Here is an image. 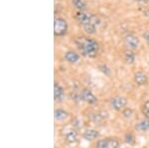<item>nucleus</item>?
<instances>
[{"label": "nucleus", "instance_id": "f03ea898", "mask_svg": "<svg viewBox=\"0 0 149 148\" xmlns=\"http://www.w3.org/2000/svg\"><path fill=\"white\" fill-rule=\"evenodd\" d=\"M74 18H76V20L78 21L81 26L86 25V24H90V23L95 24V26H98L100 24V18H97V16L92 15V14H90V13H86L85 11L77 12L76 15H74Z\"/></svg>", "mask_w": 149, "mask_h": 148}, {"label": "nucleus", "instance_id": "20e7f679", "mask_svg": "<svg viewBox=\"0 0 149 148\" xmlns=\"http://www.w3.org/2000/svg\"><path fill=\"white\" fill-rule=\"evenodd\" d=\"M118 140L115 138H104L97 141V148H118Z\"/></svg>", "mask_w": 149, "mask_h": 148}, {"label": "nucleus", "instance_id": "1a4fd4ad", "mask_svg": "<svg viewBox=\"0 0 149 148\" xmlns=\"http://www.w3.org/2000/svg\"><path fill=\"white\" fill-rule=\"evenodd\" d=\"M78 137H79L78 132L74 129H73V128H70V129H68L65 132V138L70 143L76 142L78 140Z\"/></svg>", "mask_w": 149, "mask_h": 148}, {"label": "nucleus", "instance_id": "f257e3e1", "mask_svg": "<svg viewBox=\"0 0 149 148\" xmlns=\"http://www.w3.org/2000/svg\"><path fill=\"white\" fill-rule=\"evenodd\" d=\"M74 43L84 56L95 58L98 54V44L93 39L86 37H79L78 39H76Z\"/></svg>", "mask_w": 149, "mask_h": 148}, {"label": "nucleus", "instance_id": "6e6552de", "mask_svg": "<svg viewBox=\"0 0 149 148\" xmlns=\"http://www.w3.org/2000/svg\"><path fill=\"white\" fill-rule=\"evenodd\" d=\"M54 99L55 101H59V102H61L64 99V90L58 83H55L54 85Z\"/></svg>", "mask_w": 149, "mask_h": 148}, {"label": "nucleus", "instance_id": "a211bd4d", "mask_svg": "<svg viewBox=\"0 0 149 148\" xmlns=\"http://www.w3.org/2000/svg\"><path fill=\"white\" fill-rule=\"evenodd\" d=\"M142 113L146 116V118L149 119V101H146L142 106Z\"/></svg>", "mask_w": 149, "mask_h": 148}, {"label": "nucleus", "instance_id": "6ab92c4d", "mask_svg": "<svg viewBox=\"0 0 149 148\" xmlns=\"http://www.w3.org/2000/svg\"><path fill=\"white\" fill-rule=\"evenodd\" d=\"M132 113H133V111H132V109L130 108H126V109H124V111H123V115L125 116V117H130L132 115Z\"/></svg>", "mask_w": 149, "mask_h": 148}, {"label": "nucleus", "instance_id": "0eeeda50", "mask_svg": "<svg viewBox=\"0 0 149 148\" xmlns=\"http://www.w3.org/2000/svg\"><path fill=\"white\" fill-rule=\"evenodd\" d=\"M127 104V101L124 97H116L111 99V106L113 107L115 110H120V109L124 108Z\"/></svg>", "mask_w": 149, "mask_h": 148}, {"label": "nucleus", "instance_id": "2eb2a0df", "mask_svg": "<svg viewBox=\"0 0 149 148\" xmlns=\"http://www.w3.org/2000/svg\"><path fill=\"white\" fill-rule=\"evenodd\" d=\"M97 26H95V24H93V23L86 24V25L83 26L85 32H86L88 34H93V33L97 32Z\"/></svg>", "mask_w": 149, "mask_h": 148}, {"label": "nucleus", "instance_id": "4be33fe9", "mask_svg": "<svg viewBox=\"0 0 149 148\" xmlns=\"http://www.w3.org/2000/svg\"><path fill=\"white\" fill-rule=\"evenodd\" d=\"M138 1H145V0H138Z\"/></svg>", "mask_w": 149, "mask_h": 148}, {"label": "nucleus", "instance_id": "4468645a", "mask_svg": "<svg viewBox=\"0 0 149 148\" xmlns=\"http://www.w3.org/2000/svg\"><path fill=\"white\" fill-rule=\"evenodd\" d=\"M68 113L66 110H64V109H57V110H55V119H57V120H64V119L68 117Z\"/></svg>", "mask_w": 149, "mask_h": 148}, {"label": "nucleus", "instance_id": "412c9836", "mask_svg": "<svg viewBox=\"0 0 149 148\" xmlns=\"http://www.w3.org/2000/svg\"><path fill=\"white\" fill-rule=\"evenodd\" d=\"M144 37H145V38H146V40H147V42L149 43V31H148V32H147V33H146V34H145V35H144Z\"/></svg>", "mask_w": 149, "mask_h": 148}, {"label": "nucleus", "instance_id": "ddd939ff", "mask_svg": "<svg viewBox=\"0 0 149 148\" xmlns=\"http://www.w3.org/2000/svg\"><path fill=\"white\" fill-rule=\"evenodd\" d=\"M135 128L138 131H145V130H147L148 128H149V119L148 118L142 119L140 122H138L137 124H136Z\"/></svg>", "mask_w": 149, "mask_h": 148}, {"label": "nucleus", "instance_id": "dca6fc26", "mask_svg": "<svg viewBox=\"0 0 149 148\" xmlns=\"http://www.w3.org/2000/svg\"><path fill=\"white\" fill-rule=\"evenodd\" d=\"M73 5L81 11H84L86 8V3L84 0H73Z\"/></svg>", "mask_w": 149, "mask_h": 148}, {"label": "nucleus", "instance_id": "423d86ee", "mask_svg": "<svg viewBox=\"0 0 149 148\" xmlns=\"http://www.w3.org/2000/svg\"><path fill=\"white\" fill-rule=\"evenodd\" d=\"M81 97L83 99V101H85L86 102H88L90 104H93L97 101V99L95 97V95L90 90H86V89L81 90Z\"/></svg>", "mask_w": 149, "mask_h": 148}, {"label": "nucleus", "instance_id": "9b49d317", "mask_svg": "<svg viewBox=\"0 0 149 148\" xmlns=\"http://www.w3.org/2000/svg\"><path fill=\"white\" fill-rule=\"evenodd\" d=\"M98 135H100V133H98V131L95 130V129H90V130H86L85 133H84V138H85L86 140H93L95 139V138L98 137Z\"/></svg>", "mask_w": 149, "mask_h": 148}, {"label": "nucleus", "instance_id": "39448f33", "mask_svg": "<svg viewBox=\"0 0 149 148\" xmlns=\"http://www.w3.org/2000/svg\"><path fill=\"white\" fill-rule=\"evenodd\" d=\"M124 43H125V45L127 47L133 50L137 49L139 47V44H140L138 38L132 34H127L125 37H124Z\"/></svg>", "mask_w": 149, "mask_h": 148}, {"label": "nucleus", "instance_id": "f3484780", "mask_svg": "<svg viewBox=\"0 0 149 148\" xmlns=\"http://www.w3.org/2000/svg\"><path fill=\"white\" fill-rule=\"evenodd\" d=\"M124 57H125V61L128 64H132L135 60V55L131 51H126L125 54H124Z\"/></svg>", "mask_w": 149, "mask_h": 148}, {"label": "nucleus", "instance_id": "aec40b11", "mask_svg": "<svg viewBox=\"0 0 149 148\" xmlns=\"http://www.w3.org/2000/svg\"><path fill=\"white\" fill-rule=\"evenodd\" d=\"M125 140H126V142H127V143H130V144H131V143L133 142V136H132V134H130V133L126 134Z\"/></svg>", "mask_w": 149, "mask_h": 148}, {"label": "nucleus", "instance_id": "7ed1b4c3", "mask_svg": "<svg viewBox=\"0 0 149 148\" xmlns=\"http://www.w3.org/2000/svg\"><path fill=\"white\" fill-rule=\"evenodd\" d=\"M68 30L67 22L62 18H56L54 22V34L56 36H64Z\"/></svg>", "mask_w": 149, "mask_h": 148}, {"label": "nucleus", "instance_id": "9d476101", "mask_svg": "<svg viewBox=\"0 0 149 148\" xmlns=\"http://www.w3.org/2000/svg\"><path fill=\"white\" fill-rule=\"evenodd\" d=\"M65 59L69 62V63H72V64H74L80 60V56L76 53V52H73V51H69L67 52L66 55H65Z\"/></svg>", "mask_w": 149, "mask_h": 148}, {"label": "nucleus", "instance_id": "f8f14e48", "mask_svg": "<svg viewBox=\"0 0 149 148\" xmlns=\"http://www.w3.org/2000/svg\"><path fill=\"white\" fill-rule=\"evenodd\" d=\"M134 80L135 82L138 83V85H145L146 82H147V77L142 73V72H138V73L135 74L134 76Z\"/></svg>", "mask_w": 149, "mask_h": 148}]
</instances>
